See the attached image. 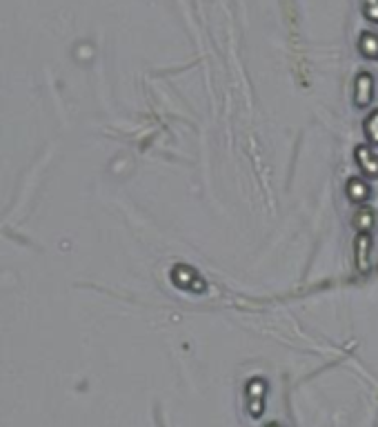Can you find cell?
<instances>
[{"instance_id":"cell-3","label":"cell","mask_w":378,"mask_h":427,"mask_svg":"<svg viewBox=\"0 0 378 427\" xmlns=\"http://www.w3.org/2000/svg\"><path fill=\"white\" fill-rule=\"evenodd\" d=\"M370 254H372V232H359V236L354 241V259H356V267L361 272L370 267Z\"/></svg>"},{"instance_id":"cell-4","label":"cell","mask_w":378,"mask_h":427,"mask_svg":"<svg viewBox=\"0 0 378 427\" xmlns=\"http://www.w3.org/2000/svg\"><path fill=\"white\" fill-rule=\"evenodd\" d=\"M354 156L365 178H378V154H374L367 145H361L356 147Z\"/></svg>"},{"instance_id":"cell-8","label":"cell","mask_w":378,"mask_h":427,"mask_svg":"<svg viewBox=\"0 0 378 427\" xmlns=\"http://www.w3.org/2000/svg\"><path fill=\"white\" fill-rule=\"evenodd\" d=\"M363 130H365V138H367V141H370L372 145H378V110H376L374 114L367 116Z\"/></svg>"},{"instance_id":"cell-1","label":"cell","mask_w":378,"mask_h":427,"mask_svg":"<svg viewBox=\"0 0 378 427\" xmlns=\"http://www.w3.org/2000/svg\"><path fill=\"white\" fill-rule=\"evenodd\" d=\"M245 397H247V412L251 419H260L262 410H265V397H267V383L262 378H251L245 387Z\"/></svg>"},{"instance_id":"cell-5","label":"cell","mask_w":378,"mask_h":427,"mask_svg":"<svg viewBox=\"0 0 378 427\" xmlns=\"http://www.w3.org/2000/svg\"><path fill=\"white\" fill-rule=\"evenodd\" d=\"M345 191H348L350 200H354V202H365L367 198H370V185H367L363 178H356V176L348 180Z\"/></svg>"},{"instance_id":"cell-9","label":"cell","mask_w":378,"mask_h":427,"mask_svg":"<svg viewBox=\"0 0 378 427\" xmlns=\"http://www.w3.org/2000/svg\"><path fill=\"white\" fill-rule=\"evenodd\" d=\"M267 427H280L278 423H271V425H267Z\"/></svg>"},{"instance_id":"cell-2","label":"cell","mask_w":378,"mask_h":427,"mask_svg":"<svg viewBox=\"0 0 378 427\" xmlns=\"http://www.w3.org/2000/svg\"><path fill=\"white\" fill-rule=\"evenodd\" d=\"M170 279L176 287H181V290H187V292H205V281L198 276V272L194 270V267L189 265H176Z\"/></svg>"},{"instance_id":"cell-6","label":"cell","mask_w":378,"mask_h":427,"mask_svg":"<svg viewBox=\"0 0 378 427\" xmlns=\"http://www.w3.org/2000/svg\"><path fill=\"white\" fill-rule=\"evenodd\" d=\"M376 223V214L372 207H361L354 216V227L359 232H372Z\"/></svg>"},{"instance_id":"cell-7","label":"cell","mask_w":378,"mask_h":427,"mask_svg":"<svg viewBox=\"0 0 378 427\" xmlns=\"http://www.w3.org/2000/svg\"><path fill=\"white\" fill-rule=\"evenodd\" d=\"M370 101H372V80L370 76H361L359 82H356V105L367 107Z\"/></svg>"}]
</instances>
